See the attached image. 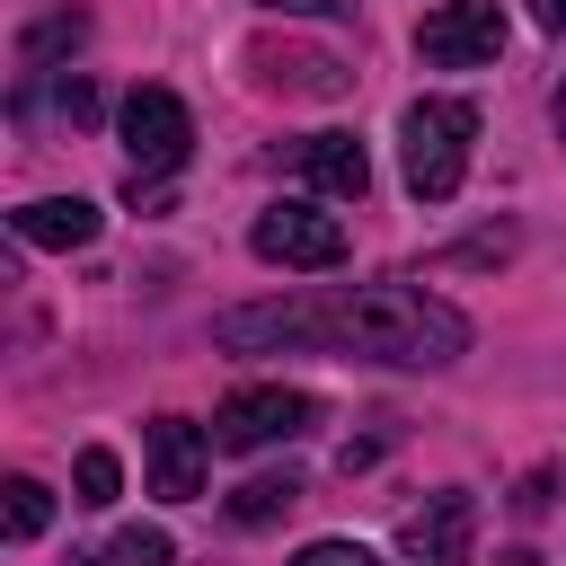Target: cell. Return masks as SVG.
Segmentation results:
<instances>
[{"mask_svg":"<svg viewBox=\"0 0 566 566\" xmlns=\"http://www.w3.org/2000/svg\"><path fill=\"white\" fill-rule=\"evenodd\" d=\"M531 18H539L548 35H566V0H531Z\"/></svg>","mask_w":566,"mask_h":566,"instance_id":"ffe728a7","label":"cell"},{"mask_svg":"<svg viewBox=\"0 0 566 566\" xmlns=\"http://www.w3.org/2000/svg\"><path fill=\"white\" fill-rule=\"evenodd\" d=\"M71 486H80V504H115V486H124L115 451H106V442H88V451H80V469H71Z\"/></svg>","mask_w":566,"mask_h":566,"instance_id":"4fadbf2b","label":"cell"},{"mask_svg":"<svg viewBox=\"0 0 566 566\" xmlns=\"http://www.w3.org/2000/svg\"><path fill=\"white\" fill-rule=\"evenodd\" d=\"M62 115H71V124H97V88H88V80H62Z\"/></svg>","mask_w":566,"mask_h":566,"instance_id":"ac0fdd59","label":"cell"},{"mask_svg":"<svg viewBox=\"0 0 566 566\" xmlns=\"http://www.w3.org/2000/svg\"><path fill=\"white\" fill-rule=\"evenodd\" d=\"M292 504H301V478L274 469V478H248V486L230 495V522H274V513H292Z\"/></svg>","mask_w":566,"mask_h":566,"instance_id":"7c38bea8","label":"cell"},{"mask_svg":"<svg viewBox=\"0 0 566 566\" xmlns=\"http://www.w3.org/2000/svg\"><path fill=\"white\" fill-rule=\"evenodd\" d=\"M292 566H380V557H371L363 539H310V548H301Z\"/></svg>","mask_w":566,"mask_h":566,"instance_id":"2e32d148","label":"cell"},{"mask_svg":"<svg viewBox=\"0 0 566 566\" xmlns=\"http://www.w3.org/2000/svg\"><path fill=\"white\" fill-rule=\"evenodd\" d=\"M44 522H53V495L35 478H9V539H35Z\"/></svg>","mask_w":566,"mask_h":566,"instance_id":"5bb4252c","label":"cell"},{"mask_svg":"<svg viewBox=\"0 0 566 566\" xmlns=\"http://www.w3.org/2000/svg\"><path fill=\"white\" fill-rule=\"evenodd\" d=\"M212 336L230 354H274V345H327V354H363V363H451L469 345V318L416 283H345L327 301H256V310H221Z\"/></svg>","mask_w":566,"mask_h":566,"instance_id":"6da1fadb","label":"cell"},{"mask_svg":"<svg viewBox=\"0 0 566 566\" xmlns=\"http://www.w3.org/2000/svg\"><path fill=\"white\" fill-rule=\"evenodd\" d=\"M548 486H557V469H531V478H522V495H513V513H522V522H539V513H548Z\"/></svg>","mask_w":566,"mask_h":566,"instance_id":"e0dca14e","label":"cell"},{"mask_svg":"<svg viewBox=\"0 0 566 566\" xmlns=\"http://www.w3.org/2000/svg\"><path fill=\"white\" fill-rule=\"evenodd\" d=\"M248 248H256L265 265L327 274V265H345V221H327L318 203H265V212H256V230H248Z\"/></svg>","mask_w":566,"mask_h":566,"instance_id":"5b68a950","label":"cell"},{"mask_svg":"<svg viewBox=\"0 0 566 566\" xmlns=\"http://www.w3.org/2000/svg\"><path fill=\"white\" fill-rule=\"evenodd\" d=\"M115 124H124L133 177H168V168H186V150H195V115L177 106V88H133Z\"/></svg>","mask_w":566,"mask_h":566,"instance_id":"277c9868","label":"cell"},{"mask_svg":"<svg viewBox=\"0 0 566 566\" xmlns=\"http://www.w3.org/2000/svg\"><path fill=\"white\" fill-rule=\"evenodd\" d=\"M469 142H478V106L469 97H416L398 115V168L416 203H451L469 177Z\"/></svg>","mask_w":566,"mask_h":566,"instance_id":"7a4b0ae2","label":"cell"},{"mask_svg":"<svg viewBox=\"0 0 566 566\" xmlns=\"http://www.w3.org/2000/svg\"><path fill=\"white\" fill-rule=\"evenodd\" d=\"M469 539H478V495H460V486L424 495L398 522V557L407 566H469Z\"/></svg>","mask_w":566,"mask_h":566,"instance_id":"52a82bcc","label":"cell"},{"mask_svg":"<svg viewBox=\"0 0 566 566\" xmlns=\"http://www.w3.org/2000/svg\"><path fill=\"white\" fill-rule=\"evenodd\" d=\"M9 230H18L27 248H88V239H97V203H80V195H44V203H18Z\"/></svg>","mask_w":566,"mask_h":566,"instance_id":"8fae6325","label":"cell"},{"mask_svg":"<svg viewBox=\"0 0 566 566\" xmlns=\"http://www.w3.org/2000/svg\"><path fill=\"white\" fill-rule=\"evenodd\" d=\"M318 424V398L310 389H230L221 407H212V451H274V442H292V433H310Z\"/></svg>","mask_w":566,"mask_h":566,"instance_id":"3957f363","label":"cell"},{"mask_svg":"<svg viewBox=\"0 0 566 566\" xmlns=\"http://www.w3.org/2000/svg\"><path fill=\"white\" fill-rule=\"evenodd\" d=\"M292 159H301V177L318 186V195H363L371 186V159H363V142L354 133H310V142H292Z\"/></svg>","mask_w":566,"mask_h":566,"instance_id":"30bf717a","label":"cell"},{"mask_svg":"<svg viewBox=\"0 0 566 566\" xmlns=\"http://www.w3.org/2000/svg\"><path fill=\"white\" fill-rule=\"evenodd\" d=\"M168 557H177L168 531H124V539L106 548V566H168Z\"/></svg>","mask_w":566,"mask_h":566,"instance_id":"9a60e30c","label":"cell"},{"mask_svg":"<svg viewBox=\"0 0 566 566\" xmlns=\"http://www.w3.org/2000/svg\"><path fill=\"white\" fill-rule=\"evenodd\" d=\"M248 62H256V80H265V88H292V97H345V88H354V62H336V53H301V44H256Z\"/></svg>","mask_w":566,"mask_h":566,"instance_id":"9c48e42d","label":"cell"},{"mask_svg":"<svg viewBox=\"0 0 566 566\" xmlns=\"http://www.w3.org/2000/svg\"><path fill=\"white\" fill-rule=\"evenodd\" d=\"M557 133H566V88H557Z\"/></svg>","mask_w":566,"mask_h":566,"instance_id":"44dd1931","label":"cell"},{"mask_svg":"<svg viewBox=\"0 0 566 566\" xmlns=\"http://www.w3.org/2000/svg\"><path fill=\"white\" fill-rule=\"evenodd\" d=\"M142 442H150V495L195 504V495H203V451H212V433L186 424V416H150Z\"/></svg>","mask_w":566,"mask_h":566,"instance_id":"ba28073f","label":"cell"},{"mask_svg":"<svg viewBox=\"0 0 566 566\" xmlns=\"http://www.w3.org/2000/svg\"><path fill=\"white\" fill-rule=\"evenodd\" d=\"M416 53H424L433 71L495 62V53H504V9H495V0H442V9L416 27Z\"/></svg>","mask_w":566,"mask_h":566,"instance_id":"8992f818","label":"cell"},{"mask_svg":"<svg viewBox=\"0 0 566 566\" xmlns=\"http://www.w3.org/2000/svg\"><path fill=\"white\" fill-rule=\"evenodd\" d=\"M256 9H283V18H345L354 0H256Z\"/></svg>","mask_w":566,"mask_h":566,"instance_id":"d6986e66","label":"cell"}]
</instances>
